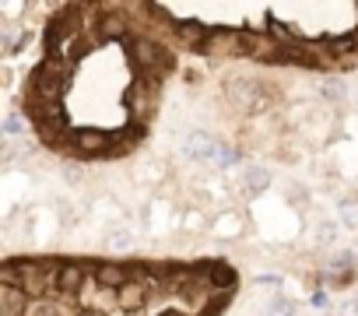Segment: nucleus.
Wrapping results in <instances>:
<instances>
[{
  "label": "nucleus",
  "mask_w": 358,
  "mask_h": 316,
  "mask_svg": "<svg viewBox=\"0 0 358 316\" xmlns=\"http://www.w3.org/2000/svg\"><path fill=\"white\" fill-rule=\"evenodd\" d=\"M81 288H85V267H81V264H57L53 292H60V295H78Z\"/></svg>",
  "instance_id": "nucleus-2"
},
{
  "label": "nucleus",
  "mask_w": 358,
  "mask_h": 316,
  "mask_svg": "<svg viewBox=\"0 0 358 316\" xmlns=\"http://www.w3.org/2000/svg\"><path fill=\"white\" fill-rule=\"evenodd\" d=\"M316 243H320V246H334V243H337V222L323 218V222L316 225Z\"/></svg>",
  "instance_id": "nucleus-9"
},
{
  "label": "nucleus",
  "mask_w": 358,
  "mask_h": 316,
  "mask_svg": "<svg viewBox=\"0 0 358 316\" xmlns=\"http://www.w3.org/2000/svg\"><path fill=\"white\" fill-rule=\"evenodd\" d=\"M355 102H358V92H355Z\"/></svg>",
  "instance_id": "nucleus-17"
},
{
  "label": "nucleus",
  "mask_w": 358,
  "mask_h": 316,
  "mask_svg": "<svg viewBox=\"0 0 358 316\" xmlns=\"http://www.w3.org/2000/svg\"><path fill=\"white\" fill-rule=\"evenodd\" d=\"M106 246H109V250H116V253H127V250H134V246H137V236H134V229L116 225V229L106 236Z\"/></svg>",
  "instance_id": "nucleus-6"
},
{
  "label": "nucleus",
  "mask_w": 358,
  "mask_h": 316,
  "mask_svg": "<svg viewBox=\"0 0 358 316\" xmlns=\"http://www.w3.org/2000/svg\"><path fill=\"white\" fill-rule=\"evenodd\" d=\"M257 285H264V288H278V285H281V278H274V274H264Z\"/></svg>",
  "instance_id": "nucleus-15"
},
{
  "label": "nucleus",
  "mask_w": 358,
  "mask_h": 316,
  "mask_svg": "<svg viewBox=\"0 0 358 316\" xmlns=\"http://www.w3.org/2000/svg\"><path fill=\"white\" fill-rule=\"evenodd\" d=\"M236 162H239V151H236L232 144L218 141V148H215V155H211V162H208V166H215V169H229V166H236Z\"/></svg>",
  "instance_id": "nucleus-8"
},
{
  "label": "nucleus",
  "mask_w": 358,
  "mask_h": 316,
  "mask_svg": "<svg viewBox=\"0 0 358 316\" xmlns=\"http://www.w3.org/2000/svg\"><path fill=\"white\" fill-rule=\"evenodd\" d=\"M165 316H183V313H165Z\"/></svg>",
  "instance_id": "nucleus-16"
},
{
  "label": "nucleus",
  "mask_w": 358,
  "mask_h": 316,
  "mask_svg": "<svg viewBox=\"0 0 358 316\" xmlns=\"http://www.w3.org/2000/svg\"><path fill=\"white\" fill-rule=\"evenodd\" d=\"M243 187H246V194H264V190L271 187V173H267L264 166H246Z\"/></svg>",
  "instance_id": "nucleus-5"
},
{
  "label": "nucleus",
  "mask_w": 358,
  "mask_h": 316,
  "mask_svg": "<svg viewBox=\"0 0 358 316\" xmlns=\"http://www.w3.org/2000/svg\"><path fill=\"white\" fill-rule=\"evenodd\" d=\"M225 95H229L232 106H239V109H253V106H257V95H260V85L250 81V78H232L229 88H225Z\"/></svg>",
  "instance_id": "nucleus-3"
},
{
  "label": "nucleus",
  "mask_w": 358,
  "mask_h": 316,
  "mask_svg": "<svg viewBox=\"0 0 358 316\" xmlns=\"http://www.w3.org/2000/svg\"><path fill=\"white\" fill-rule=\"evenodd\" d=\"M22 127H25V123H22V116H8V120H4V137L22 134Z\"/></svg>",
  "instance_id": "nucleus-13"
},
{
  "label": "nucleus",
  "mask_w": 358,
  "mask_h": 316,
  "mask_svg": "<svg viewBox=\"0 0 358 316\" xmlns=\"http://www.w3.org/2000/svg\"><path fill=\"white\" fill-rule=\"evenodd\" d=\"M25 316H64V309L53 306V302H36V306H29Z\"/></svg>",
  "instance_id": "nucleus-12"
},
{
  "label": "nucleus",
  "mask_w": 358,
  "mask_h": 316,
  "mask_svg": "<svg viewBox=\"0 0 358 316\" xmlns=\"http://www.w3.org/2000/svg\"><path fill=\"white\" fill-rule=\"evenodd\" d=\"M337 218H341L348 229H358V197H355V194H348V197L337 201Z\"/></svg>",
  "instance_id": "nucleus-7"
},
{
  "label": "nucleus",
  "mask_w": 358,
  "mask_h": 316,
  "mask_svg": "<svg viewBox=\"0 0 358 316\" xmlns=\"http://www.w3.org/2000/svg\"><path fill=\"white\" fill-rule=\"evenodd\" d=\"M267 316H295V302L285 299V295H274L267 302Z\"/></svg>",
  "instance_id": "nucleus-10"
},
{
  "label": "nucleus",
  "mask_w": 358,
  "mask_h": 316,
  "mask_svg": "<svg viewBox=\"0 0 358 316\" xmlns=\"http://www.w3.org/2000/svg\"><path fill=\"white\" fill-rule=\"evenodd\" d=\"M25 313H29V295L22 288L4 285V292H0V316H25Z\"/></svg>",
  "instance_id": "nucleus-4"
},
{
  "label": "nucleus",
  "mask_w": 358,
  "mask_h": 316,
  "mask_svg": "<svg viewBox=\"0 0 358 316\" xmlns=\"http://www.w3.org/2000/svg\"><path fill=\"white\" fill-rule=\"evenodd\" d=\"M337 316H358V302H341Z\"/></svg>",
  "instance_id": "nucleus-14"
},
{
  "label": "nucleus",
  "mask_w": 358,
  "mask_h": 316,
  "mask_svg": "<svg viewBox=\"0 0 358 316\" xmlns=\"http://www.w3.org/2000/svg\"><path fill=\"white\" fill-rule=\"evenodd\" d=\"M179 148H183V158H187V162H211V155H215L218 141H215L208 130H190Z\"/></svg>",
  "instance_id": "nucleus-1"
},
{
  "label": "nucleus",
  "mask_w": 358,
  "mask_h": 316,
  "mask_svg": "<svg viewBox=\"0 0 358 316\" xmlns=\"http://www.w3.org/2000/svg\"><path fill=\"white\" fill-rule=\"evenodd\" d=\"M323 95H327L330 102L341 106V102L348 99V88H344V81H327V85H323Z\"/></svg>",
  "instance_id": "nucleus-11"
}]
</instances>
